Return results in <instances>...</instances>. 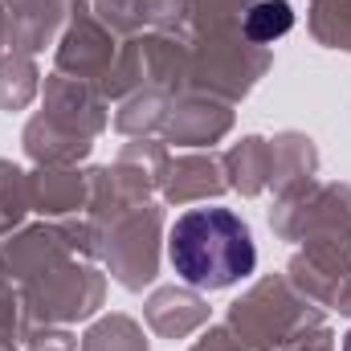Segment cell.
<instances>
[{"mask_svg": "<svg viewBox=\"0 0 351 351\" xmlns=\"http://www.w3.org/2000/svg\"><path fill=\"white\" fill-rule=\"evenodd\" d=\"M168 262L196 290H225L254 274L258 250L250 225L229 208H192L168 233Z\"/></svg>", "mask_w": 351, "mask_h": 351, "instance_id": "6da1fadb", "label": "cell"}, {"mask_svg": "<svg viewBox=\"0 0 351 351\" xmlns=\"http://www.w3.org/2000/svg\"><path fill=\"white\" fill-rule=\"evenodd\" d=\"M290 25H294V12H290L286 0H265V4H258V8L245 16V33H250L254 41H274V37L290 33Z\"/></svg>", "mask_w": 351, "mask_h": 351, "instance_id": "7a4b0ae2", "label": "cell"}, {"mask_svg": "<svg viewBox=\"0 0 351 351\" xmlns=\"http://www.w3.org/2000/svg\"><path fill=\"white\" fill-rule=\"evenodd\" d=\"M343 351H351V331H348V339H343Z\"/></svg>", "mask_w": 351, "mask_h": 351, "instance_id": "3957f363", "label": "cell"}]
</instances>
